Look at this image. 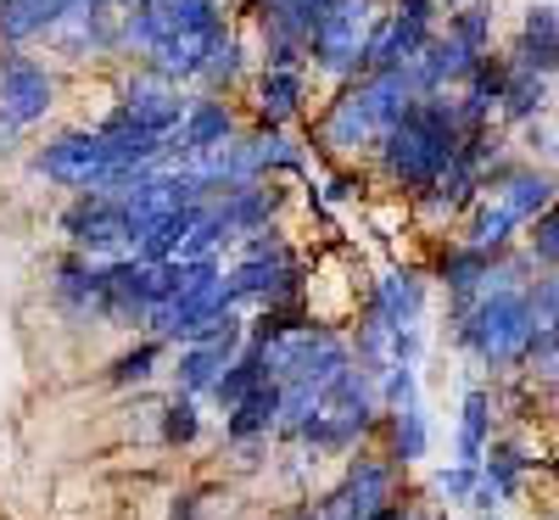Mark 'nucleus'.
<instances>
[{
  "label": "nucleus",
  "mask_w": 559,
  "mask_h": 520,
  "mask_svg": "<svg viewBox=\"0 0 559 520\" xmlns=\"http://www.w3.org/2000/svg\"><path fill=\"white\" fill-rule=\"evenodd\" d=\"M464 347H476L487 364H515L532 347V319H526V292H503V297H481L459 324Z\"/></svg>",
  "instance_id": "1"
},
{
  "label": "nucleus",
  "mask_w": 559,
  "mask_h": 520,
  "mask_svg": "<svg viewBox=\"0 0 559 520\" xmlns=\"http://www.w3.org/2000/svg\"><path fill=\"white\" fill-rule=\"evenodd\" d=\"M369 28H376V17H369V0H336V7L324 12V17L313 23V34H308V51H313L319 73H331V79L364 73Z\"/></svg>",
  "instance_id": "2"
},
{
  "label": "nucleus",
  "mask_w": 559,
  "mask_h": 520,
  "mask_svg": "<svg viewBox=\"0 0 559 520\" xmlns=\"http://www.w3.org/2000/svg\"><path fill=\"white\" fill-rule=\"evenodd\" d=\"M34 168L57 185H73V191H107V179H112L102 134H62L34 157Z\"/></svg>",
  "instance_id": "3"
},
{
  "label": "nucleus",
  "mask_w": 559,
  "mask_h": 520,
  "mask_svg": "<svg viewBox=\"0 0 559 520\" xmlns=\"http://www.w3.org/2000/svg\"><path fill=\"white\" fill-rule=\"evenodd\" d=\"M392 464L386 459H353L347 464V482L324 498V515L331 520H376L381 509H392Z\"/></svg>",
  "instance_id": "4"
},
{
  "label": "nucleus",
  "mask_w": 559,
  "mask_h": 520,
  "mask_svg": "<svg viewBox=\"0 0 559 520\" xmlns=\"http://www.w3.org/2000/svg\"><path fill=\"white\" fill-rule=\"evenodd\" d=\"M45 113H51V73L28 57H17V51H7L0 57V118L12 129H23Z\"/></svg>",
  "instance_id": "5"
},
{
  "label": "nucleus",
  "mask_w": 559,
  "mask_h": 520,
  "mask_svg": "<svg viewBox=\"0 0 559 520\" xmlns=\"http://www.w3.org/2000/svg\"><path fill=\"white\" fill-rule=\"evenodd\" d=\"M185 107L179 102V84H168L163 73H134L129 84H123V118L129 123H140V129H152V134H174L179 123H185Z\"/></svg>",
  "instance_id": "6"
},
{
  "label": "nucleus",
  "mask_w": 559,
  "mask_h": 520,
  "mask_svg": "<svg viewBox=\"0 0 559 520\" xmlns=\"http://www.w3.org/2000/svg\"><path fill=\"white\" fill-rule=\"evenodd\" d=\"M68 235L84 252H129L134 247V224L118 208V197H84L68 213Z\"/></svg>",
  "instance_id": "7"
},
{
  "label": "nucleus",
  "mask_w": 559,
  "mask_h": 520,
  "mask_svg": "<svg viewBox=\"0 0 559 520\" xmlns=\"http://www.w3.org/2000/svg\"><path fill=\"white\" fill-rule=\"evenodd\" d=\"M324 146L331 152H358V146H381L386 129L376 123V107H369L364 84H347L342 96L331 102V113H324Z\"/></svg>",
  "instance_id": "8"
},
{
  "label": "nucleus",
  "mask_w": 559,
  "mask_h": 520,
  "mask_svg": "<svg viewBox=\"0 0 559 520\" xmlns=\"http://www.w3.org/2000/svg\"><path fill=\"white\" fill-rule=\"evenodd\" d=\"M236 347H241V324L218 330V336H207V342H191L179 353V387L185 392H213L224 381V369L236 364Z\"/></svg>",
  "instance_id": "9"
},
{
  "label": "nucleus",
  "mask_w": 559,
  "mask_h": 520,
  "mask_svg": "<svg viewBox=\"0 0 559 520\" xmlns=\"http://www.w3.org/2000/svg\"><path fill=\"white\" fill-rule=\"evenodd\" d=\"M297 286H302V274H297L292 252H274V258H247L236 274H229V292H236V303H241V297L286 303V297H297Z\"/></svg>",
  "instance_id": "10"
},
{
  "label": "nucleus",
  "mask_w": 559,
  "mask_h": 520,
  "mask_svg": "<svg viewBox=\"0 0 559 520\" xmlns=\"http://www.w3.org/2000/svg\"><path fill=\"white\" fill-rule=\"evenodd\" d=\"M224 28V23H218ZM218 28H202V34H174V39H157L152 45V73H163L168 84L174 79H202V62H207V45H213V34Z\"/></svg>",
  "instance_id": "11"
},
{
  "label": "nucleus",
  "mask_w": 559,
  "mask_h": 520,
  "mask_svg": "<svg viewBox=\"0 0 559 520\" xmlns=\"http://www.w3.org/2000/svg\"><path fill=\"white\" fill-rule=\"evenodd\" d=\"M492 202L509 213V218H543L548 213V202H554V179L548 174H532V168H521V174H503L498 179V191H492Z\"/></svg>",
  "instance_id": "12"
},
{
  "label": "nucleus",
  "mask_w": 559,
  "mask_h": 520,
  "mask_svg": "<svg viewBox=\"0 0 559 520\" xmlns=\"http://www.w3.org/2000/svg\"><path fill=\"white\" fill-rule=\"evenodd\" d=\"M515 68H526V73H537V79L559 68V17H554L548 7H532V12H526Z\"/></svg>",
  "instance_id": "13"
},
{
  "label": "nucleus",
  "mask_w": 559,
  "mask_h": 520,
  "mask_svg": "<svg viewBox=\"0 0 559 520\" xmlns=\"http://www.w3.org/2000/svg\"><path fill=\"white\" fill-rule=\"evenodd\" d=\"M224 140H236V118H229L224 102H197L191 113H185V123H179L185 157H202V152L224 146Z\"/></svg>",
  "instance_id": "14"
},
{
  "label": "nucleus",
  "mask_w": 559,
  "mask_h": 520,
  "mask_svg": "<svg viewBox=\"0 0 559 520\" xmlns=\"http://www.w3.org/2000/svg\"><path fill=\"white\" fill-rule=\"evenodd\" d=\"M73 7V0H0V39L23 45L34 34H51V23Z\"/></svg>",
  "instance_id": "15"
},
{
  "label": "nucleus",
  "mask_w": 559,
  "mask_h": 520,
  "mask_svg": "<svg viewBox=\"0 0 559 520\" xmlns=\"http://www.w3.org/2000/svg\"><path fill=\"white\" fill-rule=\"evenodd\" d=\"M274 425H280V387H258L247 403L229 409L224 437H229V442H258V437L274 432Z\"/></svg>",
  "instance_id": "16"
},
{
  "label": "nucleus",
  "mask_w": 559,
  "mask_h": 520,
  "mask_svg": "<svg viewBox=\"0 0 559 520\" xmlns=\"http://www.w3.org/2000/svg\"><path fill=\"white\" fill-rule=\"evenodd\" d=\"M297 107H302V73L263 68V79H258V118H263V129H280L286 118H297Z\"/></svg>",
  "instance_id": "17"
},
{
  "label": "nucleus",
  "mask_w": 559,
  "mask_h": 520,
  "mask_svg": "<svg viewBox=\"0 0 559 520\" xmlns=\"http://www.w3.org/2000/svg\"><path fill=\"white\" fill-rule=\"evenodd\" d=\"M57 292L68 308L79 314H107V269H90V263H62Z\"/></svg>",
  "instance_id": "18"
},
{
  "label": "nucleus",
  "mask_w": 559,
  "mask_h": 520,
  "mask_svg": "<svg viewBox=\"0 0 559 520\" xmlns=\"http://www.w3.org/2000/svg\"><path fill=\"white\" fill-rule=\"evenodd\" d=\"M376 314H381L386 324L408 330L414 314H419V280H414V274H386L381 292H376Z\"/></svg>",
  "instance_id": "19"
},
{
  "label": "nucleus",
  "mask_w": 559,
  "mask_h": 520,
  "mask_svg": "<svg viewBox=\"0 0 559 520\" xmlns=\"http://www.w3.org/2000/svg\"><path fill=\"white\" fill-rule=\"evenodd\" d=\"M258 387H274V381L263 375V364H258V358H252V347H247V353H241L236 364L224 369V381L213 387V398H218L224 409H236V403H247V398H252Z\"/></svg>",
  "instance_id": "20"
},
{
  "label": "nucleus",
  "mask_w": 559,
  "mask_h": 520,
  "mask_svg": "<svg viewBox=\"0 0 559 520\" xmlns=\"http://www.w3.org/2000/svg\"><path fill=\"white\" fill-rule=\"evenodd\" d=\"M481 448H487V392H471L464 398V425H459V453L464 464H481Z\"/></svg>",
  "instance_id": "21"
},
{
  "label": "nucleus",
  "mask_w": 559,
  "mask_h": 520,
  "mask_svg": "<svg viewBox=\"0 0 559 520\" xmlns=\"http://www.w3.org/2000/svg\"><path fill=\"white\" fill-rule=\"evenodd\" d=\"M509 229H515V218H509L498 202H487V208H476V218H471V241L464 247H476V252H498L503 241H509Z\"/></svg>",
  "instance_id": "22"
},
{
  "label": "nucleus",
  "mask_w": 559,
  "mask_h": 520,
  "mask_svg": "<svg viewBox=\"0 0 559 520\" xmlns=\"http://www.w3.org/2000/svg\"><path fill=\"white\" fill-rule=\"evenodd\" d=\"M543 102H548L543 79H537V73H526V68H509V84H503V107L515 113V118H532V113H543Z\"/></svg>",
  "instance_id": "23"
},
{
  "label": "nucleus",
  "mask_w": 559,
  "mask_h": 520,
  "mask_svg": "<svg viewBox=\"0 0 559 520\" xmlns=\"http://www.w3.org/2000/svg\"><path fill=\"white\" fill-rule=\"evenodd\" d=\"M236 68H241V45H236V34H213V45H207V62H202V79L207 84H229L236 79Z\"/></svg>",
  "instance_id": "24"
},
{
  "label": "nucleus",
  "mask_w": 559,
  "mask_h": 520,
  "mask_svg": "<svg viewBox=\"0 0 559 520\" xmlns=\"http://www.w3.org/2000/svg\"><path fill=\"white\" fill-rule=\"evenodd\" d=\"M448 39H459L464 51L481 62V57H487V39H492V17H487V12H459L453 28H448Z\"/></svg>",
  "instance_id": "25"
},
{
  "label": "nucleus",
  "mask_w": 559,
  "mask_h": 520,
  "mask_svg": "<svg viewBox=\"0 0 559 520\" xmlns=\"http://www.w3.org/2000/svg\"><path fill=\"white\" fill-rule=\"evenodd\" d=\"M152 369H157V342H140L134 353H123V358L112 364V381L129 387V381H146Z\"/></svg>",
  "instance_id": "26"
},
{
  "label": "nucleus",
  "mask_w": 559,
  "mask_h": 520,
  "mask_svg": "<svg viewBox=\"0 0 559 520\" xmlns=\"http://www.w3.org/2000/svg\"><path fill=\"white\" fill-rule=\"evenodd\" d=\"M426 453V419H419V409H397V459H419Z\"/></svg>",
  "instance_id": "27"
},
{
  "label": "nucleus",
  "mask_w": 559,
  "mask_h": 520,
  "mask_svg": "<svg viewBox=\"0 0 559 520\" xmlns=\"http://www.w3.org/2000/svg\"><path fill=\"white\" fill-rule=\"evenodd\" d=\"M163 437H168V442H191V437H197V403H191V398H174V403L163 409Z\"/></svg>",
  "instance_id": "28"
},
{
  "label": "nucleus",
  "mask_w": 559,
  "mask_h": 520,
  "mask_svg": "<svg viewBox=\"0 0 559 520\" xmlns=\"http://www.w3.org/2000/svg\"><path fill=\"white\" fill-rule=\"evenodd\" d=\"M537 229H532V252L543 258V263H559V202H548V213L543 218H532Z\"/></svg>",
  "instance_id": "29"
},
{
  "label": "nucleus",
  "mask_w": 559,
  "mask_h": 520,
  "mask_svg": "<svg viewBox=\"0 0 559 520\" xmlns=\"http://www.w3.org/2000/svg\"><path fill=\"white\" fill-rule=\"evenodd\" d=\"M515 476H521V453L498 448V453H492V470H487V482H492L498 493H509V487H515Z\"/></svg>",
  "instance_id": "30"
},
{
  "label": "nucleus",
  "mask_w": 559,
  "mask_h": 520,
  "mask_svg": "<svg viewBox=\"0 0 559 520\" xmlns=\"http://www.w3.org/2000/svg\"><path fill=\"white\" fill-rule=\"evenodd\" d=\"M442 493H448V498H471V493H476V470H471V464L442 470Z\"/></svg>",
  "instance_id": "31"
},
{
  "label": "nucleus",
  "mask_w": 559,
  "mask_h": 520,
  "mask_svg": "<svg viewBox=\"0 0 559 520\" xmlns=\"http://www.w3.org/2000/svg\"><path fill=\"white\" fill-rule=\"evenodd\" d=\"M397 17H414V23H437V0H397Z\"/></svg>",
  "instance_id": "32"
},
{
  "label": "nucleus",
  "mask_w": 559,
  "mask_h": 520,
  "mask_svg": "<svg viewBox=\"0 0 559 520\" xmlns=\"http://www.w3.org/2000/svg\"><path fill=\"white\" fill-rule=\"evenodd\" d=\"M292 520H331V515H324V504H308V509H297Z\"/></svg>",
  "instance_id": "33"
},
{
  "label": "nucleus",
  "mask_w": 559,
  "mask_h": 520,
  "mask_svg": "<svg viewBox=\"0 0 559 520\" xmlns=\"http://www.w3.org/2000/svg\"><path fill=\"white\" fill-rule=\"evenodd\" d=\"M548 280H554V286H559V274H548Z\"/></svg>",
  "instance_id": "34"
}]
</instances>
